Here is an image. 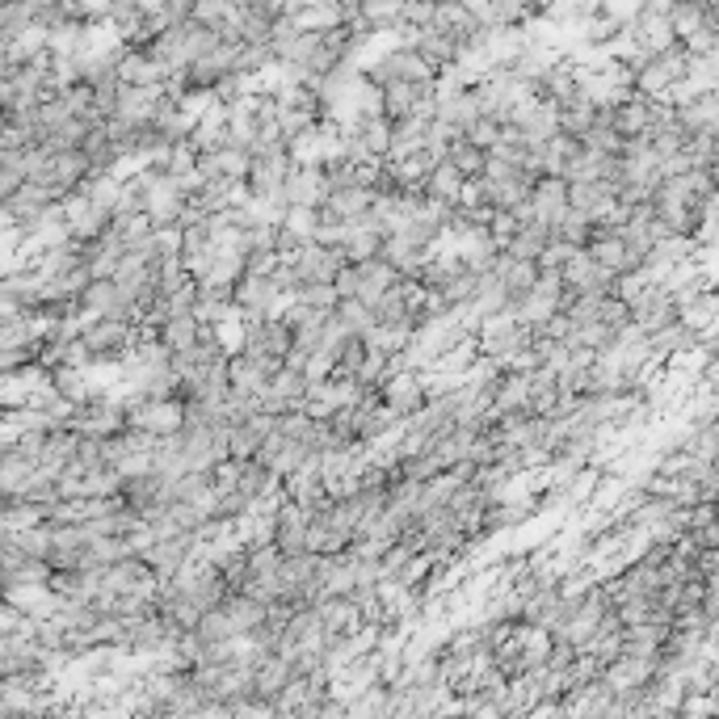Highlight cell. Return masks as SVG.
I'll use <instances>...</instances> for the list:
<instances>
[{"mask_svg":"<svg viewBox=\"0 0 719 719\" xmlns=\"http://www.w3.org/2000/svg\"><path fill=\"white\" fill-rule=\"evenodd\" d=\"M547 244H551V232L543 228V223H534V219H526V223H522V228H518V232H513V240L505 244V249H501V253H505L509 261H539V257H543V249H547Z\"/></svg>","mask_w":719,"mask_h":719,"instance_id":"3","label":"cell"},{"mask_svg":"<svg viewBox=\"0 0 719 719\" xmlns=\"http://www.w3.org/2000/svg\"><path fill=\"white\" fill-rule=\"evenodd\" d=\"M484 160H488V152L471 148L467 139H459V143H450V148H446V164L463 177V186H471V181H480V177H484Z\"/></svg>","mask_w":719,"mask_h":719,"instance_id":"4","label":"cell"},{"mask_svg":"<svg viewBox=\"0 0 719 719\" xmlns=\"http://www.w3.org/2000/svg\"><path fill=\"white\" fill-rule=\"evenodd\" d=\"M627 320H631V328L640 337H652V333H661V328H669L677 320L673 286L669 282H648L644 291L627 303Z\"/></svg>","mask_w":719,"mask_h":719,"instance_id":"1","label":"cell"},{"mask_svg":"<svg viewBox=\"0 0 719 719\" xmlns=\"http://www.w3.org/2000/svg\"><path fill=\"white\" fill-rule=\"evenodd\" d=\"M291 265V274H295V282L299 286H307V282H324V286H333V278H337V270L345 265V257L337 253V249H320V244H303V249L286 261Z\"/></svg>","mask_w":719,"mask_h":719,"instance_id":"2","label":"cell"}]
</instances>
